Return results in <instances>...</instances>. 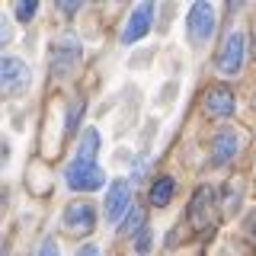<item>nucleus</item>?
<instances>
[{
	"label": "nucleus",
	"mask_w": 256,
	"mask_h": 256,
	"mask_svg": "<svg viewBox=\"0 0 256 256\" xmlns=\"http://www.w3.org/2000/svg\"><path fill=\"white\" fill-rule=\"evenodd\" d=\"M205 205H212V189H198L196 198H192V208H189L192 228H205Z\"/></svg>",
	"instance_id": "12"
},
{
	"label": "nucleus",
	"mask_w": 256,
	"mask_h": 256,
	"mask_svg": "<svg viewBox=\"0 0 256 256\" xmlns=\"http://www.w3.org/2000/svg\"><path fill=\"white\" fill-rule=\"evenodd\" d=\"M132 208V182L128 180H116L106 192V221L116 224L122 214Z\"/></svg>",
	"instance_id": "4"
},
{
	"label": "nucleus",
	"mask_w": 256,
	"mask_h": 256,
	"mask_svg": "<svg viewBox=\"0 0 256 256\" xmlns=\"http://www.w3.org/2000/svg\"><path fill=\"white\" fill-rule=\"evenodd\" d=\"M0 84H4V93H16L29 84V68L20 58H4L0 64Z\"/></svg>",
	"instance_id": "9"
},
{
	"label": "nucleus",
	"mask_w": 256,
	"mask_h": 256,
	"mask_svg": "<svg viewBox=\"0 0 256 256\" xmlns=\"http://www.w3.org/2000/svg\"><path fill=\"white\" fill-rule=\"evenodd\" d=\"M77 58H80V45H77V38H70V36H68L64 42L54 45V64H52V68L61 74V70H68Z\"/></svg>",
	"instance_id": "10"
},
{
	"label": "nucleus",
	"mask_w": 256,
	"mask_h": 256,
	"mask_svg": "<svg viewBox=\"0 0 256 256\" xmlns=\"http://www.w3.org/2000/svg\"><path fill=\"white\" fill-rule=\"evenodd\" d=\"M36 10H38V4L36 0H22L20 6H16V20H22V22H29L32 16H36Z\"/></svg>",
	"instance_id": "14"
},
{
	"label": "nucleus",
	"mask_w": 256,
	"mask_h": 256,
	"mask_svg": "<svg viewBox=\"0 0 256 256\" xmlns=\"http://www.w3.org/2000/svg\"><path fill=\"white\" fill-rule=\"evenodd\" d=\"M144 230V212L138 205H132V214H128V221L122 224V234H141Z\"/></svg>",
	"instance_id": "13"
},
{
	"label": "nucleus",
	"mask_w": 256,
	"mask_h": 256,
	"mask_svg": "<svg viewBox=\"0 0 256 256\" xmlns=\"http://www.w3.org/2000/svg\"><path fill=\"white\" fill-rule=\"evenodd\" d=\"M237 150H240V134L234 132V128H218L214 138H212V157H214V164H218V166L230 164V160L237 157Z\"/></svg>",
	"instance_id": "7"
},
{
	"label": "nucleus",
	"mask_w": 256,
	"mask_h": 256,
	"mask_svg": "<svg viewBox=\"0 0 256 256\" xmlns=\"http://www.w3.org/2000/svg\"><path fill=\"white\" fill-rule=\"evenodd\" d=\"M64 228L74 230V234H90L96 228V208L86 202H74L64 208Z\"/></svg>",
	"instance_id": "6"
},
{
	"label": "nucleus",
	"mask_w": 256,
	"mask_h": 256,
	"mask_svg": "<svg viewBox=\"0 0 256 256\" xmlns=\"http://www.w3.org/2000/svg\"><path fill=\"white\" fill-rule=\"evenodd\" d=\"M150 20H154V4L134 6L132 16H128V22H125V29H122V42L132 45V42H138V38H144L148 29H150Z\"/></svg>",
	"instance_id": "5"
},
{
	"label": "nucleus",
	"mask_w": 256,
	"mask_h": 256,
	"mask_svg": "<svg viewBox=\"0 0 256 256\" xmlns=\"http://www.w3.org/2000/svg\"><path fill=\"white\" fill-rule=\"evenodd\" d=\"M77 6H80L77 0H64V13H77Z\"/></svg>",
	"instance_id": "20"
},
{
	"label": "nucleus",
	"mask_w": 256,
	"mask_h": 256,
	"mask_svg": "<svg viewBox=\"0 0 256 256\" xmlns=\"http://www.w3.org/2000/svg\"><path fill=\"white\" fill-rule=\"evenodd\" d=\"M246 234H250V240L256 244V212L250 214V221H246Z\"/></svg>",
	"instance_id": "18"
},
{
	"label": "nucleus",
	"mask_w": 256,
	"mask_h": 256,
	"mask_svg": "<svg viewBox=\"0 0 256 256\" xmlns=\"http://www.w3.org/2000/svg\"><path fill=\"white\" fill-rule=\"evenodd\" d=\"M202 106H205L208 116H214V118H228V116H234L237 100H234V93H230V86H212V90L205 93Z\"/></svg>",
	"instance_id": "8"
},
{
	"label": "nucleus",
	"mask_w": 256,
	"mask_h": 256,
	"mask_svg": "<svg viewBox=\"0 0 256 256\" xmlns=\"http://www.w3.org/2000/svg\"><path fill=\"white\" fill-rule=\"evenodd\" d=\"M36 256H58V244H54V240H52V237H48V240H45V244H42V246H38V253H36Z\"/></svg>",
	"instance_id": "17"
},
{
	"label": "nucleus",
	"mask_w": 256,
	"mask_h": 256,
	"mask_svg": "<svg viewBox=\"0 0 256 256\" xmlns=\"http://www.w3.org/2000/svg\"><path fill=\"white\" fill-rule=\"evenodd\" d=\"M244 54H246V36L240 29H230L228 36H224V42L218 48V70L228 77L240 74V68H244Z\"/></svg>",
	"instance_id": "2"
},
{
	"label": "nucleus",
	"mask_w": 256,
	"mask_h": 256,
	"mask_svg": "<svg viewBox=\"0 0 256 256\" xmlns=\"http://www.w3.org/2000/svg\"><path fill=\"white\" fill-rule=\"evenodd\" d=\"M77 256H100V246H93V244H86L84 250H80Z\"/></svg>",
	"instance_id": "19"
},
{
	"label": "nucleus",
	"mask_w": 256,
	"mask_h": 256,
	"mask_svg": "<svg viewBox=\"0 0 256 256\" xmlns=\"http://www.w3.org/2000/svg\"><path fill=\"white\" fill-rule=\"evenodd\" d=\"M214 6L212 4H192V10H189V36H192V42H208V38L214 36Z\"/></svg>",
	"instance_id": "3"
},
{
	"label": "nucleus",
	"mask_w": 256,
	"mask_h": 256,
	"mask_svg": "<svg viewBox=\"0 0 256 256\" xmlns=\"http://www.w3.org/2000/svg\"><path fill=\"white\" fill-rule=\"evenodd\" d=\"M64 180H68L70 189H84V192H93L100 189L102 182H106V173L100 170V164H96V157H80L74 154V160L68 164V170H64Z\"/></svg>",
	"instance_id": "1"
},
{
	"label": "nucleus",
	"mask_w": 256,
	"mask_h": 256,
	"mask_svg": "<svg viewBox=\"0 0 256 256\" xmlns=\"http://www.w3.org/2000/svg\"><path fill=\"white\" fill-rule=\"evenodd\" d=\"M173 189H176V182L170 180V176H160V180H154V186H150V205H157V208L170 205Z\"/></svg>",
	"instance_id": "11"
},
{
	"label": "nucleus",
	"mask_w": 256,
	"mask_h": 256,
	"mask_svg": "<svg viewBox=\"0 0 256 256\" xmlns=\"http://www.w3.org/2000/svg\"><path fill=\"white\" fill-rule=\"evenodd\" d=\"M80 116H84V102H74V109H70V118H68V132H70V134L77 132V122H80Z\"/></svg>",
	"instance_id": "15"
},
{
	"label": "nucleus",
	"mask_w": 256,
	"mask_h": 256,
	"mask_svg": "<svg viewBox=\"0 0 256 256\" xmlns=\"http://www.w3.org/2000/svg\"><path fill=\"white\" fill-rule=\"evenodd\" d=\"M134 250H138L141 256H144V253L150 250V230H148V228H144L141 234H138V240H134Z\"/></svg>",
	"instance_id": "16"
}]
</instances>
